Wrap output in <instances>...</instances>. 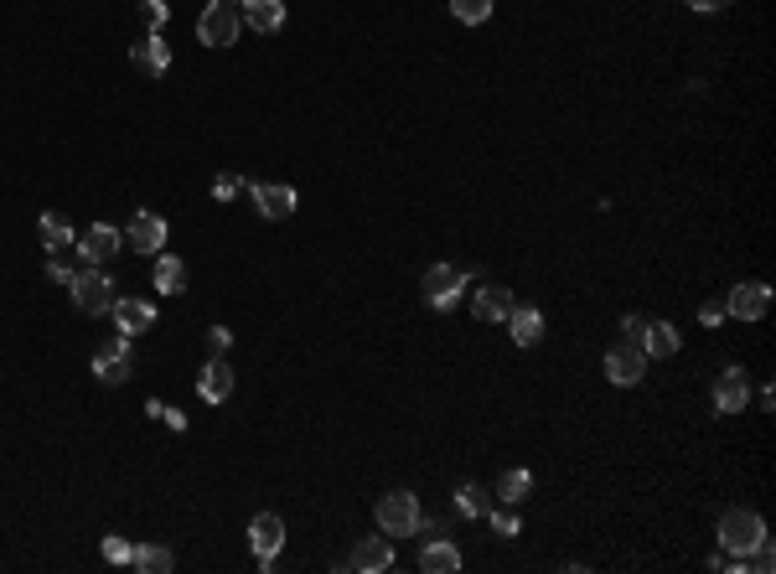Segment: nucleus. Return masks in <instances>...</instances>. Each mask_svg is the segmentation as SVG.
<instances>
[{
    "mask_svg": "<svg viewBox=\"0 0 776 574\" xmlns=\"http://www.w3.org/2000/svg\"><path fill=\"white\" fill-rule=\"evenodd\" d=\"M109 316L119 326V337H140V331L156 326V306H151V300H114Z\"/></svg>",
    "mask_w": 776,
    "mask_h": 574,
    "instance_id": "nucleus-16",
    "label": "nucleus"
},
{
    "mask_svg": "<svg viewBox=\"0 0 776 574\" xmlns=\"http://www.w3.org/2000/svg\"><path fill=\"white\" fill-rule=\"evenodd\" d=\"M135 362H130V337H114L94 352V378L99 383H130Z\"/></svg>",
    "mask_w": 776,
    "mask_h": 574,
    "instance_id": "nucleus-9",
    "label": "nucleus"
},
{
    "mask_svg": "<svg viewBox=\"0 0 776 574\" xmlns=\"http://www.w3.org/2000/svg\"><path fill=\"white\" fill-rule=\"evenodd\" d=\"M125 244L135 254H161L166 249V218L151 213V207H140V213L130 218V228H125Z\"/></svg>",
    "mask_w": 776,
    "mask_h": 574,
    "instance_id": "nucleus-8",
    "label": "nucleus"
},
{
    "mask_svg": "<svg viewBox=\"0 0 776 574\" xmlns=\"http://www.w3.org/2000/svg\"><path fill=\"white\" fill-rule=\"evenodd\" d=\"M233 6H244V0H233Z\"/></svg>",
    "mask_w": 776,
    "mask_h": 574,
    "instance_id": "nucleus-39",
    "label": "nucleus"
},
{
    "mask_svg": "<svg viewBox=\"0 0 776 574\" xmlns=\"http://www.w3.org/2000/svg\"><path fill=\"white\" fill-rule=\"evenodd\" d=\"M745 404H751V378H745V368H725L720 383H714V409L720 414H745Z\"/></svg>",
    "mask_w": 776,
    "mask_h": 574,
    "instance_id": "nucleus-13",
    "label": "nucleus"
},
{
    "mask_svg": "<svg viewBox=\"0 0 776 574\" xmlns=\"http://www.w3.org/2000/svg\"><path fill=\"white\" fill-rule=\"evenodd\" d=\"M238 187H244V181H238V171H223V176L213 181V197H218V202H233Z\"/></svg>",
    "mask_w": 776,
    "mask_h": 574,
    "instance_id": "nucleus-31",
    "label": "nucleus"
},
{
    "mask_svg": "<svg viewBox=\"0 0 776 574\" xmlns=\"http://www.w3.org/2000/svg\"><path fill=\"white\" fill-rule=\"evenodd\" d=\"M487 507H492V492L482 487V481L456 487V512H461V518H487Z\"/></svg>",
    "mask_w": 776,
    "mask_h": 574,
    "instance_id": "nucleus-26",
    "label": "nucleus"
},
{
    "mask_svg": "<svg viewBox=\"0 0 776 574\" xmlns=\"http://www.w3.org/2000/svg\"><path fill=\"white\" fill-rule=\"evenodd\" d=\"M140 16H145V26H151V32H161V26L171 21V11H166V0H145V6H140Z\"/></svg>",
    "mask_w": 776,
    "mask_h": 574,
    "instance_id": "nucleus-29",
    "label": "nucleus"
},
{
    "mask_svg": "<svg viewBox=\"0 0 776 574\" xmlns=\"http://www.w3.org/2000/svg\"><path fill=\"white\" fill-rule=\"evenodd\" d=\"M420 290H425V300H430L435 311H451V306H456V295L466 290V275H461L456 264H430V269H425V280H420Z\"/></svg>",
    "mask_w": 776,
    "mask_h": 574,
    "instance_id": "nucleus-6",
    "label": "nucleus"
},
{
    "mask_svg": "<svg viewBox=\"0 0 776 574\" xmlns=\"http://www.w3.org/2000/svg\"><path fill=\"white\" fill-rule=\"evenodd\" d=\"M68 290H73V306H78L83 316H109V311H114V300H119V295H114V280L104 275L99 264H83Z\"/></svg>",
    "mask_w": 776,
    "mask_h": 574,
    "instance_id": "nucleus-1",
    "label": "nucleus"
},
{
    "mask_svg": "<svg viewBox=\"0 0 776 574\" xmlns=\"http://www.w3.org/2000/svg\"><path fill=\"white\" fill-rule=\"evenodd\" d=\"M156 290L161 295H182L187 290V264L182 259H176V254H156Z\"/></svg>",
    "mask_w": 776,
    "mask_h": 574,
    "instance_id": "nucleus-23",
    "label": "nucleus"
},
{
    "mask_svg": "<svg viewBox=\"0 0 776 574\" xmlns=\"http://www.w3.org/2000/svg\"><path fill=\"white\" fill-rule=\"evenodd\" d=\"M492 11H497V0H451V16L461 26H482V21H492Z\"/></svg>",
    "mask_w": 776,
    "mask_h": 574,
    "instance_id": "nucleus-28",
    "label": "nucleus"
},
{
    "mask_svg": "<svg viewBox=\"0 0 776 574\" xmlns=\"http://www.w3.org/2000/svg\"><path fill=\"white\" fill-rule=\"evenodd\" d=\"M766 311H771V285L766 280H740L725 295V316H735V321H761Z\"/></svg>",
    "mask_w": 776,
    "mask_h": 574,
    "instance_id": "nucleus-5",
    "label": "nucleus"
},
{
    "mask_svg": "<svg viewBox=\"0 0 776 574\" xmlns=\"http://www.w3.org/2000/svg\"><path fill=\"white\" fill-rule=\"evenodd\" d=\"M528 492H533V476L518 466V471H502L497 476V502L502 507H518V502H528Z\"/></svg>",
    "mask_w": 776,
    "mask_h": 574,
    "instance_id": "nucleus-25",
    "label": "nucleus"
},
{
    "mask_svg": "<svg viewBox=\"0 0 776 574\" xmlns=\"http://www.w3.org/2000/svg\"><path fill=\"white\" fill-rule=\"evenodd\" d=\"M280 543H285V523L275 518V512H259V518L249 523V549L259 554V569H275Z\"/></svg>",
    "mask_w": 776,
    "mask_h": 574,
    "instance_id": "nucleus-10",
    "label": "nucleus"
},
{
    "mask_svg": "<svg viewBox=\"0 0 776 574\" xmlns=\"http://www.w3.org/2000/svg\"><path fill=\"white\" fill-rule=\"evenodd\" d=\"M73 275H78V269H73L68 259H52V264H47V280H57V285H73Z\"/></svg>",
    "mask_w": 776,
    "mask_h": 574,
    "instance_id": "nucleus-33",
    "label": "nucleus"
},
{
    "mask_svg": "<svg viewBox=\"0 0 776 574\" xmlns=\"http://www.w3.org/2000/svg\"><path fill=\"white\" fill-rule=\"evenodd\" d=\"M130 63H135L145 78H161V73L171 68V47H166V37H161V32H145V37L130 47Z\"/></svg>",
    "mask_w": 776,
    "mask_h": 574,
    "instance_id": "nucleus-14",
    "label": "nucleus"
},
{
    "mask_svg": "<svg viewBox=\"0 0 776 574\" xmlns=\"http://www.w3.org/2000/svg\"><path fill=\"white\" fill-rule=\"evenodd\" d=\"M487 518H492V528H497L502 538H518V528H523V523L513 518V512H497V507H487Z\"/></svg>",
    "mask_w": 776,
    "mask_h": 574,
    "instance_id": "nucleus-32",
    "label": "nucleus"
},
{
    "mask_svg": "<svg viewBox=\"0 0 776 574\" xmlns=\"http://www.w3.org/2000/svg\"><path fill=\"white\" fill-rule=\"evenodd\" d=\"M502 326L513 331L518 347H539V342H544V316H539V306H513V316H507Z\"/></svg>",
    "mask_w": 776,
    "mask_h": 574,
    "instance_id": "nucleus-18",
    "label": "nucleus"
},
{
    "mask_svg": "<svg viewBox=\"0 0 776 574\" xmlns=\"http://www.w3.org/2000/svg\"><path fill=\"white\" fill-rule=\"evenodd\" d=\"M678 342H683V337H678V326H673V321H647V331H642V342H637V347H642L647 357H673Z\"/></svg>",
    "mask_w": 776,
    "mask_h": 574,
    "instance_id": "nucleus-21",
    "label": "nucleus"
},
{
    "mask_svg": "<svg viewBox=\"0 0 776 574\" xmlns=\"http://www.w3.org/2000/svg\"><path fill=\"white\" fill-rule=\"evenodd\" d=\"M130 564H135V569H145V574H166L176 559H171V549H161V543H135Z\"/></svg>",
    "mask_w": 776,
    "mask_h": 574,
    "instance_id": "nucleus-27",
    "label": "nucleus"
},
{
    "mask_svg": "<svg viewBox=\"0 0 776 574\" xmlns=\"http://www.w3.org/2000/svg\"><path fill=\"white\" fill-rule=\"evenodd\" d=\"M37 233H42L47 249H73V244H78V233H73V223H68L63 213H42Z\"/></svg>",
    "mask_w": 776,
    "mask_h": 574,
    "instance_id": "nucleus-24",
    "label": "nucleus"
},
{
    "mask_svg": "<svg viewBox=\"0 0 776 574\" xmlns=\"http://www.w3.org/2000/svg\"><path fill=\"white\" fill-rule=\"evenodd\" d=\"M130 554H135L130 538H104V559L109 564H130Z\"/></svg>",
    "mask_w": 776,
    "mask_h": 574,
    "instance_id": "nucleus-30",
    "label": "nucleus"
},
{
    "mask_svg": "<svg viewBox=\"0 0 776 574\" xmlns=\"http://www.w3.org/2000/svg\"><path fill=\"white\" fill-rule=\"evenodd\" d=\"M161 419H166V425H171V430H187V414H182V409H166Z\"/></svg>",
    "mask_w": 776,
    "mask_h": 574,
    "instance_id": "nucleus-38",
    "label": "nucleus"
},
{
    "mask_svg": "<svg viewBox=\"0 0 776 574\" xmlns=\"http://www.w3.org/2000/svg\"><path fill=\"white\" fill-rule=\"evenodd\" d=\"M378 533H388V538H414V528H420V497L414 492H388V497H378Z\"/></svg>",
    "mask_w": 776,
    "mask_h": 574,
    "instance_id": "nucleus-3",
    "label": "nucleus"
},
{
    "mask_svg": "<svg viewBox=\"0 0 776 574\" xmlns=\"http://www.w3.org/2000/svg\"><path fill=\"white\" fill-rule=\"evenodd\" d=\"M761 538H766V523L756 518V512L730 507L725 518H720V549H725V554H751Z\"/></svg>",
    "mask_w": 776,
    "mask_h": 574,
    "instance_id": "nucleus-4",
    "label": "nucleus"
},
{
    "mask_svg": "<svg viewBox=\"0 0 776 574\" xmlns=\"http://www.w3.org/2000/svg\"><path fill=\"white\" fill-rule=\"evenodd\" d=\"M513 306H518V300H513V290H507V285H482V290L471 295V316L476 321H507V316H513Z\"/></svg>",
    "mask_w": 776,
    "mask_h": 574,
    "instance_id": "nucleus-15",
    "label": "nucleus"
},
{
    "mask_svg": "<svg viewBox=\"0 0 776 574\" xmlns=\"http://www.w3.org/2000/svg\"><path fill=\"white\" fill-rule=\"evenodd\" d=\"M249 192H254V207H259V213L270 218V223L290 218L295 207H301V197H295V187H285V181H254Z\"/></svg>",
    "mask_w": 776,
    "mask_h": 574,
    "instance_id": "nucleus-11",
    "label": "nucleus"
},
{
    "mask_svg": "<svg viewBox=\"0 0 776 574\" xmlns=\"http://www.w3.org/2000/svg\"><path fill=\"white\" fill-rule=\"evenodd\" d=\"M642 373H647V352H642L637 342H616V347L606 352V378H611L616 388L642 383Z\"/></svg>",
    "mask_w": 776,
    "mask_h": 574,
    "instance_id": "nucleus-7",
    "label": "nucleus"
},
{
    "mask_svg": "<svg viewBox=\"0 0 776 574\" xmlns=\"http://www.w3.org/2000/svg\"><path fill=\"white\" fill-rule=\"evenodd\" d=\"M197 394H202L207 404H223V399L233 394V368H228L223 357H213V362H207V368H202V378H197Z\"/></svg>",
    "mask_w": 776,
    "mask_h": 574,
    "instance_id": "nucleus-20",
    "label": "nucleus"
},
{
    "mask_svg": "<svg viewBox=\"0 0 776 574\" xmlns=\"http://www.w3.org/2000/svg\"><path fill=\"white\" fill-rule=\"evenodd\" d=\"M207 342H213V352H228V342H233V331H228V326H213V331H207Z\"/></svg>",
    "mask_w": 776,
    "mask_h": 574,
    "instance_id": "nucleus-37",
    "label": "nucleus"
},
{
    "mask_svg": "<svg viewBox=\"0 0 776 574\" xmlns=\"http://www.w3.org/2000/svg\"><path fill=\"white\" fill-rule=\"evenodd\" d=\"M238 16H244L254 32L270 37V32H280V26H285V0H244V6H238Z\"/></svg>",
    "mask_w": 776,
    "mask_h": 574,
    "instance_id": "nucleus-17",
    "label": "nucleus"
},
{
    "mask_svg": "<svg viewBox=\"0 0 776 574\" xmlns=\"http://www.w3.org/2000/svg\"><path fill=\"white\" fill-rule=\"evenodd\" d=\"M420 569L425 574H456L461 569V549H456V543H445V538H435V543L420 549Z\"/></svg>",
    "mask_w": 776,
    "mask_h": 574,
    "instance_id": "nucleus-22",
    "label": "nucleus"
},
{
    "mask_svg": "<svg viewBox=\"0 0 776 574\" xmlns=\"http://www.w3.org/2000/svg\"><path fill=\"white\" fill-rule=\"evenodd\" d=\"M388 564H394V543H388V533L383 538H363L352 549V569H363V574H383Z\"/></svg>",
    "mask_w": 776,
    "mask_h": 574,
    "instance_id": "nucleus-19",
    "label": "nucleus"
},
{
    "mask_svg": "<svg viewBox=\"0 0 776 574\" xmlns=\"http://www.w3.org/2000/svg\"><path fill=\"white\" fill-rule=\"evenodd\" d=\"M119 249H125V238H119V228H109V223H94V228H83V238H78V254H83V264H109Z\"/></svg>",
    "mask_w": 776,
    "mask_h": 574,
    "instance_id": "nucleus-12",
    "label": "nucleus"
},
{
    "mask_svg": "<svg viewBox=\"0 0 776 574\" xmlns=\"http://www.w3.org/2000/svg\"><path fill=\"white\" fill-rule=\"evenodd\" d=\"M683 6H689V11H704V16H714V11H725L730 0H683Z\"/></svg>",
    "mask_w": 776,
    "mask_h": 574,
    "instance_id": "nucleus-36",
    "label": "nucleus"
},
{
    "mask_svg": "<svg viewBox=\"0 0 776 574\" xmlns=\"http://www.w3.org/2000/svg\"><path fill=\"white\" fill-rule=\"evenodd\" d=\"M699 321H704V326H720V321H725V300H709V306H699Z\"/></svg>",
    "mask_w": 776,
    "mask_h": 574,
    "instance_id": "nucleus-35",
    "label": "nucleus"
},
{
    "mask_svg": "<svg viewBox=\"0 0 776 574\" xmlns=\"http://www.w3.org/2000/svg\"><path fill=\"white\" fill-rule=\"evenodd\" d=\"M238 32H244V16H238L233 0H213V6L197 16V42L202 47H233Z\"/></svg>",
    "mask_w": 776,
    "mask_h": 574,
    "instance_id": "nucleus-2",
    "label": "nucleus"
},
{
    "mask_svg": "<svg viewBox=\"0 0 776 574\" xmlns=\"http://www.w3.org/2000/svg\"><path fill=\"white\" fill-rule=\"evenodd\" d=\"M642 331H647L642 316H621V342H642Z\"/></svg>",
    "mask_w": 776,
    "mask_h": 574,
    "instance_id": "nucleus-34",
    "label": "nucleus"
}]
</instances>
